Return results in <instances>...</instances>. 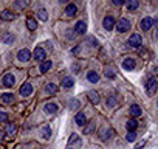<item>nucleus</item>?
I'll use <instances>...</instances> for the list:
<instances>
[{"instance_id": "obj_41", "label": "nucleus", "mask_w": 158, "mask_h": 149, "mask_svg": "<svg viewBox=\"0 0 158 149\" xmlns=\"http://www.w3.org/2000/svg\"><path fill=\"white\" fill-rule=\"evenodd\" d=\"M3 137H5V132H3L2 129H0V141H2V140H3Z\"/></svg>"}, {"instance_id": "obj_42", "label": "nucleus", "mask_w": 158, "mask_h": 149, "mask_svg": "<svg viewBox=\"0 0 158 149\" xmlns=\"http://www.w3.org/2000/svg\"><path fill=\"white\" fill-rule=\"evenodd\" d=\"M68 149H73V147H68Z\"/></svg>"}, {"instance_id": "obj_34", "label": "nucleus", "mask_w": 158, "mask_h": 149, "mask_svg": "<svg viewBox=\"0 0 158 149\" xmlns=\"http://www.w3.org/2000/svg\"><path fill=\"white\" fill-rule=\"evenodd\" d=\"M126 140H127V141H130V143H132V141H135V140H136V134H135V132H129V134H127V137H126Z\"/></svg>"}, {"instance_id": "obj_36", "label": "nucleus", "mask_w": 158, "mask_h": 149, "mask_svg": "<svg viewBox=\"0 0 158 149\" xmlns=\"http://www.w3.org/2000/svg\"><path fill=\"white\" fill-rule=\"evenodd\" d=\"M77 106H79V103H77V100H73V101L70 103V109H71V110H74V109H77Z\"/></svg>"}, {"instance_id": "obj_17", "label": "nucleus", "mask_w": 158, "mask_h": 149, "mask_svg": "<svg viewBox=\"0 0 158 149\" xmlns=\"http://www.w3.org/2000/svg\"><path fill=\"white\" fill-rule=\"evenodd\" d=\"M73 86H74V79L71 76H67V78L62 79V87L64 89H71Z\"/></svg>"}, {"instance_id": "obj_28", "label": "nucleus", "mask_w": 158, "mask_h": 149, "mask_svg": "<svg viewBox=\"0 0 158 149\" xmlns=\"http://www.w3.org/2000/svg\"><path fill=\"white\" fill-rule=\"evenodd\" d=\"M27 27H28V30H36L37 28V22L33 17H28L27 19Z\"/></svg>"}, {"instance_id": "obj_27", "label": "nucleus", "mask_w": 158, "mask_h": 149, "mask_svg": "<svg viewBox=\"0 0 158 149\" xmlns=\"http://www.w3.org/2000/svg\"><path fill=\"white\" fill-rule=\"evenodd\" d=\"M42 138H45V140H48L50 137H51V129H50V126H44L42 127Z\"/></svg>"}, {"instance_id": "obj_37", "label": "nucleus", "mask_w": 158, "mask_h": 149, "mask_svg": "<svg viewBox=\"0 0 158 149\" xmlns=\"http://www.w3.org/2000/svg\"><path fill=\"white\" fill-rule=\"evenodd\" d=\"M113 5H116V6H123V5H124V0H113Z\"/></svg>"}, {"instance_id": "obj_26", "label": "nucleus", "mask_w": 158, "mask_h": 149, "mask_svg": "<svg viewBox=\"0 0 158 149\" xmlns=\"http://www.w3.org/2000/svg\"><path fill=\"white\" fill-rule=\"evenodd\" d=\"M89 98H90V101H92V103H95V104H98V103H99V95H98L95 90H90V92H89Z\"/></svg>"}, {"instance_id": "obj_32", "label": "nucleus", "mask_w": 158, "mask_h": 149, "mask_svg": "<svg viewBox=\"0 0 158 149\" xmlns=\"http://www.w3.org/2000/svg\"><path fill=\"white\" fill-rule=\"evenodd\" d=\"M106 78H109V79H113L115 76H116V74H115V71L112 70V68H106Z\"/></svg>"}, {"instance_id": "obj_31", "label": "nucleus", "mask_w": 158, "mask_h": 149, "mask_svg": "<svg viewBox=\"0 0 158 149\" xmlns=\"http://www.w3.org/2000/svg\"><path fill=\"white\" fill-rule=\"evenodd\" d=\"M2 40H3V44H13L14 42V36L13 34H5Z\"/></svg>"}, {"instance_id": "obj_9", "label": "nucleus", "mask_w": 158, "mask_h": 149, "mask_svg": "<svg viewBox=\"0 0 158 149\" xmlns=\"http://www.w3.org/2000/svg\"><path fill=\"white\" fill-rule=\"evenodd\" d=\"M155 23V20L152 19V17H144L143 20H141V30H144V31H149L150 28H152V25Z\"/></svg>"}, {"instance_id": "obj_4", "label": "nucleus", "mask_w": 158, "mask_h": 149, "mask_svg": "<svg viewBox=\"0 0 158 149\" xmlns=\"http://www.w3.org/2000/svg\"><path fill=\"white\" fill-rule=\"evenodd\" d=\"M146 90H147V95H149V96H153V95H155V92H156V81H155V78H150V79L147 81Z\"/></svg>"}, {"instance_id": "obj_24", "label": "nucleus", "mask_w": 158, "mask_h": 149, "mask_svg": "<svg viewBox=\"0 0 158 149\" xmlns=\"http://www.w3.org/2000/svg\"><path fill=\"white\" fill-rule=\"evenodd\" d=\"M51 65H53L51 61H45V62H42V65H40V73H47V71L51 68Z\"/></svg>"}, {"instance_id": "obj_8", "label": "nucleus", "mask_w": 158, "mask_h": 149, "mask_svg": "<svg viewBox=\"0 0 158 149\" xmlns=\"http://www.w3.org/2000/svg\"><path fill=\"white\" fill-rule=\"evenodd\" d=\"M14 83H16V78H14L13 73H6L5 76H3V86L5 87H13Z\"/></svg>"}, {"instance_id": "obj_7", "label": "nucleus", "mask_w": 158, "mask_h": 149, "mask_svg": "<svg viewBox=\"0 0 158 149\" xmlns=\"http://www.w3.org/2000/svg\"><path fill=\"white\" fill-rule=\"evenodd\" d=\"M102 25H104V28H106L107 31H110V30H113V28H115L116 22H115V19H113L112 16H107V17H104V22H102Z\"/></svg>"}, {"instance_id": "obj_15", "label": "nucleus", "mask_w": 158, "mask_h": 149, "mask_svg": "<svg viewBox=\"0 0 158 149\" xmlns=\"http://www.w3.org/2000/svg\"><path fill=\"white\" fill-rule=\"evenodd\" d=\"M44 112L45 113H56L57 112V106L54 103H48V104L44 106Z\"/></svg>"}, {"instance_id": "obj_39", "label": "nucleus", "mask_w": 158, "mask_h": 149, "mask_svg": "<svg viewBox=\"0 0 158 149\" xmlns=\"http://www.w3.org/2000/svg\"><path fill=\"white\" fill-rule=\"evenodd\" d=\"M89 42H90V44H92V45H95V47H96V45H98V40H95V39H93V37H89Z\"/></svg>"}, {"instance_id": "obj_19", "label": "nucleus", "mask_w": 158, "mask_h": 149, "mask_svg": "<svg viewBox=\"0 0 158 149\" xmlns=\"http://www.w3.org/2000/svg\"><path fill=\"white\" fill-rule=\"evenodd\" d=\"M45 90H47V93H50V95H54V93H57V90H59V87H57L56 84H53V83H50V84H47V87H45Z\"/></svg>"}, {"instance_id": "obj_21", "label": "nucleus", "mask_w": 158, "mask_h": 149, "mask_svg": "<svg viewBox=\"0 0 158 149\" xmlns=\"http://www.w3.org/2000/svg\"><path fill=\"white\" fill-rule=\"evenodd\" d=\"M68 143H70V146H71V147H73V144L79 146V144H81V138H79V137H77L76 134H71V137H70Z\"/></svg>"}, {"instance_id": "obj_16", "label": "nucleus", "mask_w": 158, "mask_h": 149, "mask_svg": "<svg viewBox=\"0 0 158 149\" xmlns=\"http://www.w3.org/2000/svg\"><path fill=\"white\" fill-rule=\"evenodd\" d=\"M0 19H2V20H14V19H16V14L5 10V11L0 13Z\"/></svg>"}, {"instance_id": "obj_13", "label": "nucleus", "mask_w": 158, "mask_h": 149, "mask_svg": "<svg viewBox=\"0 0 158 149\" xmlns=\"http://www.w3.org/2000/svg\"><path fill=\"white\" fill-rule=\"evenodd\" d=\"M74 31H76L77 34H84V33L87 31V23H85L84 20H79V22L76 23V27H74Z\"/></svg>"}, {"instance_id": "obj_14", "label": "nucleus", "mask_w": 158, "mask_h": 149, "mask_svg": "<svg viewBox=\"0 0 158 149\" xmlns=\"http://www.w3.org/2000/svg\"><path fill=\"white\" fill-rule=\"evenodd\" d=\"M123 67H124L126 70H133V68H135V59L126 57V59L123 61Z\"/></svg>"}, {"instance_id": "obj_35", "label": "nucleus", "mask_w": 158, "mask_h": 149, "mask_svg": "<svg viewBox=\"0 0 158 149\" xmlns=\"http://www.w3.org/2000/svg\"><path fill=\"white\" fill-rule=\"evenodd\" d=\"M6 120H8V113L3 112V110H0V123H3V121H6Z\"/></svg>"}, {"instance_id": "obj_10", "label": "nucleus", "mask_w": 158, "mask_h": 149, "mask_svg": "<svg viewBox=\"0 0 158 149\" xmlns=\"http://www.w3.org/2000/svg\"><path fill=\"white\" fill-rule=\"evenodd\" d=\"M74 121H76L77 126H81V127H84V126L87 124V118H85V115H84L82 112H77V113H76Z\"/></svg>"}, {"instance_id": "obj_25", "label": "nucleus", "mask_w": 158, "mask_h": 149, "mask_svg": "<svg viewBox=\"0 0 158 149\" xmlns=\"http://www.w3.org/2000/svg\"><path fill=\"white\" fill-rule=\"evenodd\" d=\"M2 101L6 103V104H11V103L14 101V95H13V93H3V95H2Z\"/></svg>"}, {"instance_id": "obj_38", "label": "nucleus", "mask_w": 158, "mask_h": 149, "mask_svg": "<svg viewBox=\"0 0 158 149\" xmlns=\"http://www.w3.org/2000/svg\"><path fill=\"white\" fill-rule=\"evenodd\" d=\"M27 5H28L27 2H17V3H16V6H19V8H23V6H27Z\"/></svg>"}, {"instance_id": "obj_5", "label": "nucleus", "mask_w": 158, "mask_h": 149, "mask_svg": "<svg viewBox=\"0 0 158 149\" xmlns=\"http://www.w3.org/2000/svg\"><path fill=\"white\" fill-rule=\"evenodd\" d=\"M19 93H20V96H23V98L30 96V95L33 93V86H31L30 83H25V84H22V87H20Z\"/></svg>"}, {"instance_id": "obj_11", "label": "nucleus", "mask_w": 158, "mask_h": 149, "mask_svg": "<svg viewBox=\"0 0 158 149\" xmlns=\"http://www.w3.org/2000/svg\"><path fill=\"white\" fill-rule=\"evenodd\" d=\"M65 14H67L68 17H74V16L77 14V6H76L74 3H68L67 8H65Z\"/></svg>"}, {"instance_id": "obj_2", "label": "nucleus", "mask_w": 158, "mask_h": 149, "mask_svg": "<svg viewBox=\"0 0 158 149\" xmlns=\"http://www.w3.org/2000/svg\"><path fill=\"white\" fill-rule=\"evenodd\" d=\"M113 135H115V130H113L112 127H109V126H102L101 130H99L101 140H109V138H112Z\"/></svg>"}, {"instance_id": "obj_30", "label": "nucleus", "mask_w": 158, "mask_h": 149, "mask_svg": "<svg viewBox=\"0 0 158 149\" xmlns=\"http://www.w3.org/2000/svg\"><path fill=\"white\" fill-rule=\"evenodd\" d=\"M37 16H39V19H40V20H44V22H47V19H48V13H47V10H44V8H40V10H39Z\"/></svg>"}, {"instance_id": "obj_18", "label": "nucleus", "mask_w": 158, "mask_h": 149, "mask_svg": "<svg viewBox=\"0 0 158 149\" xmlns=\"http://www.w3.org/2000/svg\"><path fill=\"white\" fill-rule=\"evenodd\" d=\"M87 79H89L90 83H93V84H95V83H98V81H99V74H98L96 71H89V73H87Z\"/></svg>"}, {"instance_id": "obj_23", "label": "nucleus", "mask_w": 158, "mask_h": 149, "mask_svg": "<svg viewBox=\"0 0 158 149\" xmlns=\"http://www.w3.org/2000/svg\"><path fill=\"white\" fill-rule=\"evenodd\" d=\"M138 6H139L138 0H129V2H127V10H129V11H135Z\"/></svg>"}, {"instance_id": "obj_6", "label": "nucleus", "mask_w": 158, "mask_h": 149, "mask_svg": "<svg viewBox=\"0 0 158 149\" xmlns=\"http://www.w3.org/2000/svg\"><path fill=\"white\" fill-rule=\"evenodd\" d=\"M17 59H19L20 62H28V61L31 59V53H30V50H27V48L20 50V51L17 53Z\"/></svg>"}, {"instance_id": "obj_3", "label": "nucleus", "mask_w": 158, "mask_h": 149, "mask_svg": "<svg viewBox=\"0 0 158 149\" xmlns=\"http://www.w3.org/2000/svg\"><path fill=\"white\" fill-rule=\"evenodd\" d=\"M141 44H143V39H141L139 34H132V36L129 37V45H130V47H133V48H139Z\"/></svg>"}, {"instance_id": "obj_33", "label": "nucleus", "mask_w": 158, "mask_h": 149, "mask_svg": "<svg viewBox=\"0 0 158 149\" xmlns=\"http://www.w3.org/2000/svg\"><path fill=\"white\" fill-rule=\"evenodd\" d=\"M85 126H87V124H85ZM95 126H96L95 123H89V126L84 129V134H87V135H89V134H92V130L95 129Z\"/></svg>"}, {"instance_id": "obj_20", "label": "nucleus", "mask_w": 158, "mask_h": 149, "mask_svg": "<svg viewBox=\"0 0 158 149\" xmlns=\"http://www.w3.org/2000/svg\"><path fill=\"white\" fill-rule=\"evenodd\" d=\"M130 115L132 117H139L141 115V107L138 104H132L130 106Z\"/></svg>"}, {"instance_id": "obj_40", "label": "nucleus", "mask_w": 158, "mask_h": 149, "mask_svg": "<svg viewBox=\"0 0 158 149\" xmlns=\"http://www.w3.org/2000/svg\"><path fill=\"white\" fill-rule=\"evenodd\" d=\"M144 144H146V141H139V143L136 144V149H139V147H143Z\"/></svg>"}, {"instance_id": "obj_12", "label": "nucleus", "mask_w": 158, "mask_h": 149, "mask_svg": "<svg viewBox=\"0 0 158 149\" xmlns=\"http://www.w3.org/2000/svg\"><path fill=\"white\" fill-rule=\"evenodd\" d=\"M45 56H47V53H45V50H44L42 47L34 48V59H36V61H44Z\"/></svg>"}, {"instance_id": "obj_29", "label": "nucleus", "mask_w": 158, "mask_h": 149, "mask_svg": "<svg viewBox=\"0 0 158 149\" xmlns=\"http://www.w3.org/2000/svg\"><path fill=\"white\" fill-rule=\"evenodd\" d=\"M5 134H8V135H14L16 134V126L14 124H6V127H5V130H3Z\"/></svg>"}, {"instance_id": "obj_1", "label": "nucleus", "mask_w": 158, "mask_h": 149, "mask_svg": "<svg viewBox=\"0 0 158 149\" xmlns=\"http://www.w3.org/2000/svg\"><path fill=\"white\" fill-rule=\"evenodd\" d=\"M130 20L129 19H119L118 20V23H116V30L119 31V33H126V31H129L130 30Z\"/></svg>"}, {"instance_id": "obj_22", "label": "nucleus", "mask_w": 158, "mask_h": 149, "mask_svg": "<svg viewBox=\"0 0 158 149\" xmlns=\"http://www.w3.org/2000/svg\"><path fill=\"white\" fill-rule=\"evenodd\" d=\"M126 126H127L129 132H135V129L138 127V121H136V120H129Z\"/></svg>"}]
</instances>
